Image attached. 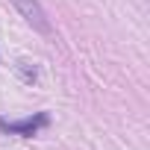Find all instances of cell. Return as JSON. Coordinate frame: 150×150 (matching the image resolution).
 Masks as SVG:
<instances>
[{
    "instance_id": "6da1fadb",
    "label": "cell",
    "mask_w": 150,
    "mask_h": 150,
    "mask_svg": "<svg viewBox=\"0 0 150 150\" xmlns=\"http://www.w3.org/2000/svg\"><path fill=\"white\" fill-rule=\"evenodd\" d=\"M12 3L35 33H41L44 38H53V24H50V18H47V12H44V6L38 0H12Z\"/></svg>"
},
{
    "instance_id": "7a4b0ae2",
    "label": "cell",
    "mask_w": 150,
    "mask_h": 150,
    "mask_svg": "<svg viewBox=\"0 0 150 150\" xmlns=\"http://www.w3.org/2000/svg\"><path fill=\"white\" fill-rule=\"evenodd\" d=\"M47 112H38L35 118H24V121H3L0 118V132H9V135H35L41 127H47Z\"/></svg>"
}]
</instances>
